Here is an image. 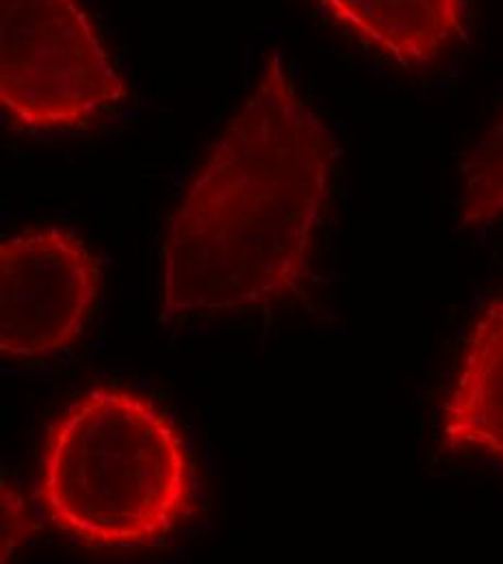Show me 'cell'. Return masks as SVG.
Here are the masks:
<instances>
[{
  "label": "cell",
  "mask_w": 503,
  "mask_h": 564,
  "mask_svg": "<svg viewBox=\"0 0 503 564\" xmlns=\"http://www.w3.org/2000/svg\"><path fill=\"white\" fill-rule=\"evenodd\" d=\"M330 181L332 138L274 55L167 224L163 319L261 311L299 293Z\"/></svg>",
  "instance_id": "obj_1"
},
{
  "label": "cell",
  "mask_w": 503,
  "mask_h": 564,
  "mask_svg": "<svg viewBox=\"0 0 503 564\" xmlns=\"http://www.w3.org/2000/svg\"><path fill=\"white\" fill-rule=\"evenodd\" d=\"M37 501L57 532L85 547H158L196 514L194 460L156 402L98 387L51 423Z\"/></svg>",
  "instance_id": "obj_2"
},
{
  "label": "cell",
  "mask_w": 503,
  "mask_h": 564,
  "mask_svg": "<svg viewBox=\"0 0 503 564\" xmlns=\"http://www.w3.org/2000/svg\"><path fill=\"white\" fill-rule=\"evenodd\" d=\"M124 96L80 0H0V105L15 131H78Z\"/></svg>",
  "instance_id": "obj_3"
},
{
  "label": "cell",
  "mask_w": 503,
  "mask_h": 564,
  "mask_svg": "<svg viewBox=\"0 0 503 564\" xmlns=\"http://www.w3.org/2000/svg\"><path fill=\"white\" fill-rule=\"evenodd\" d=\"M102 270L66 228H29L0 241V354L37 362L70 350L100 295Z\"/></svg>",
  "instance_id": "obj_4"
},
{
  "label": "cell",
  "mask_w": 503,
  "mask_h": 564,
  "mask_svg": "<svg viewBox=\"0 0 503 564\" xmlns=\"http://www.w3.org/2000/svg\"><path fill=\"white\" fill-rule=\"evenodd\" d=\"M364 48L402 68L431 66L469 40L464 0H317Z\"/></svg>",
  "instance_id": "obj_5"
},
{
  "label": "cell",
  "mask_w": 503,
  "mask_h": 564,
  "mask_svg": "<svg viewBox=\"0 0 503 564\" xmlns=\"http://www.w3.org/2000/svg\"><path fill=\"white\" fill-rule=\"evenodd\" d=\"M440 443L503 465V295L484 306L467 337L442 409Z\"/></svg>",
  "instance_id": "obj_6"
},
{
  "label": "cell",
  "mask_w": 503,
  "mask_h": 564,
  "mask_svg": "<svg viewBox=\"0 0 503 564\" xmlns=\"http://www.w3.org/2000/svg\"><path fill=\"white\" fill-rule=\"evenodd\" d=\"M462 224H486L503 215V113L464 165Z\"/></svg>",
  "instance_id": "obj_7"
},
{
  "label": "cell",
  "mask_w": 503,
  "mask_h": 564,
  "mask_svg": "<svg viewBox=\"0 0 503 564\" xmlns=\"http://www.w3.org/2000/svg\"><path fill=\"white\" fill-rule=\"evenodd\" d=\"M0 563L7 564L29 543L37 525L24 495L9 485L4 476L0 487Z\"/></svg>",
  "instance_id": "obj_8"
}]
</instances>
